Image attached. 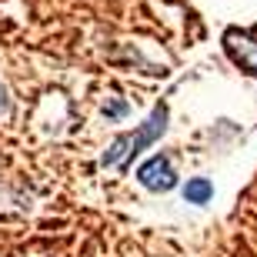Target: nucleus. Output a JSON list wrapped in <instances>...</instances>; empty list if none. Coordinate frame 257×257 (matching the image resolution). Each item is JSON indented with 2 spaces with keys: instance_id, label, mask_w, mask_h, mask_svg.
<instances>
[{
  "instance_id": "f257e3e1",
  "label": "nucleus",
  "mask_w": 257,
  "mask_h": 257,
  "mask_svg": "<svg viewBox=\"0 0 257 257\" xmlns=\"http://www.w3.org/2000/svg\"><path fill=\"white\" fill-rule=\"evenodd\" d=\"M167 117H171L167 104H157L144 124H137L134 131H127V134H117L114 141H110V147L100 154V167H117V171H127L137 154H144L151 144H157L164 137V131H167Z\"/></svg>"
},
{
  "instance_id": "f03ea898",
  "label": "nucleus",
  "mask_w": 257,
  "mask_h": 257,
  "mask_svg": "<svg viewBox=\"0 0 257 257\" xmlns=\"http://www.w3.org/2000/svg\"><path fill=\"white\" fill-rule=\"evenodd\" d=\"M177 181H181V174H177V167H174V161L167 154H154V157H147V161L137 167V184L151 194L174 191Z\"/></svg>"
},
{
  "instance_id": "7ed1b4c3",
  "label": "nucleus",
  "mask_w": 257,
  "mask_h": 257,
  "mask_svg": "<svg viewBox=\"0 0 257 257\" xmlns=\"http://www.w3.org/2000/svg\"><path fill=\"white\" fill-rule=\"evenodd\" d=\"M224 54L244 70V74L257 77V27H230L224 34Z\"/></svg>"
},
{
  "instance_id": "20e7f679",
  "label": "nucleus",
  "mask_w": 257,
  "mask_h": 257,
  "mask_svg": "<svg viewBox=\"0 0 257 257\" xmlns=\"http://www.w3.org/2000/svg\"><path fill=\"white\" fill-rule=\"evenodd\" d=\"M181 197L184 204H194V207H204L214 200V184L207 177H187V184L181 187Z\"/></svg>"
},
{
  "instance_id": "39448f33",
  "label": "nucleus",
  "mask_w": 257,
  "mask_h": 257,
  "mask_svg": "<svg viewBox=\"0 0 257 257\" xmlns=\"http://www.w3.org/2000/svg\"><path fill=\"white\" fill-rule=\"evenodd\" d=\"M127 110H131V107H127V100H120V97H114L110 104H104V117L107 120H124Z\"/></svg>"
},
{
  "instance_id": "423d86ee",
  "label": "nucleus",
  "mask_w": 257,
  "mask_h": 257,
  "mask_svg": "<svg viewBox=\"0 0 257 257\" xmlns=\"http://www.w3.org/2000/svg\"><path fill=\"white\" fill-rule=\"evenodd\" d=\"M10 114V94H7V87H4V80H0V120Z\"/></svg>"
}]
</instances>
